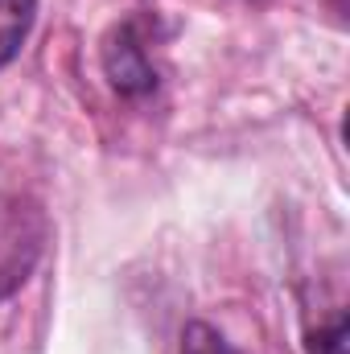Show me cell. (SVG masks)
Returning a JSON list of instances; mask_svg holds the SVG:
<instances>
[{"label": "cell", "instance_id": "6da1fadb", "mask_svg": "<svg viewBox=\"0 0 350 354\" xmlns=\"http://www.w3.org/2000/svg\"><path fill=\"white\" fill-rule=\"evenodd\" d=\"M46 248V214L21 194H0V301L12 297Z\"/></svg>", "mask_w": 350, "mask_h": 354}, {"label": "cell", "instance_id": "7a4b0ae2", "mask_svg": "<svg viewBox=\"0 0 350 354\" xmlns=\"http://www.w3.org/2000/svg\"><path fill=\"white\" fill-rule=\"evenodd\" d=\"M103 75L128 99H140V95L157 91V66H153L149 46H145V21H136V17L120 21L103 37Z\"/></svg>", "mask_w": 350, "mask_h": 354}, {"label": "cell", "instance_id": "3957f363", "mask_svg": "<svg viewBox=\"0 0 350 354\" xmlns=\"http://www.w3.org/2000/svg\"><path fill=\"white\" fill-rule=\"evenodd\" d=\"M37 21V0H0V71L21 54Z\"/></svg>", "mask_w": 350, "mask_h": 354}, {"label": "cell", "instance_id": "277c9868", "mask_svg": "<svg viewBox=\"0 0 350 354\" xmlns=\"http://www.w3.org/2000/svg\"><path fill=\"white\" fill-rule=\"evenodd\" d=\"M181 354H243V351H235L214 326H206V322H190V326L181 330Z\"/></svg>", "mask_w": 350, "mask_h": 354}, {"label": "cell", "instance_id": "5b68a950", "mask_svg": "<svg viewBox=\"0 0 350 354\" xmlns=\"http://www.w3.org/2000/svg\"><path fill=\"white\" fill-rule=\"evenodd\" d=\"M309 351L313 354H347V317L338 313L326 330H317L313 342H309Z\"/></svg>", "mask_w": 350, "mask_h": 354}]
</instances>
